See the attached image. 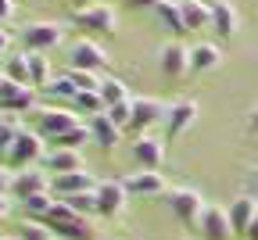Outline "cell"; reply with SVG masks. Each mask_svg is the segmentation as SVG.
<instances>
[{
  "instance_id": "cell-1",
  "label": "cell",
  "mask_w": 258,
  "mask_h": 240,
  "mask_svg": "<svg viewBox=\"0 0 258 240\" xmlns=\"http://www.w3.org/2000/svg\"><path fill=\"white\" fill-rule=\"evenodd\" d=\"M43 226H50L54 240H93V229H90V219L76 215L69 204H64L61 197L54 201V208L47 212Z\"/></svg>"
},
{
  "instance_id": "cell-2",
  "label": "cell",
  "mask_w": 258,
  "mask_h": 240,
  "mask_svg": "<svg viewBox=\"0 0 258 240\" xmlns=\"http://www.w3.org/2000/svg\"><path fill=\"white\" fill-rule=\"evenodd\" d=\"M4 161H8L11 172H22V168L40 165L43 161V136L36 129H18L15 140H11V147L4 151Z\"/></svg>"
},
{
  "instance_id": "cell-3",
  "label": "cell",
  "mask_w": 258,
  "mask_h": 240,
  "mask_svg": "<svg viewBox=\"0 0 258 240\" xmlns=\"http://www.w3.org/2000/svg\"><path fill=\"white\" fill-rule=\"evenodd\" d=\"M18 40H22L25 54H50L64 43V29L57 22H29L18 32Z\"/></svg>"
},
{
  "instance_id": "cell-4",
  "label": "cell",
  "mask_w": 258,
  "mask_h": 240,
  "mask_svg": "<svg viewBox=\"0 0 258 240\" xmlns=\"http://www.w3.org/2000/svg\"><path fill=\"white\" fill-rule=\"evenodd\" d=\"M72 22L86 32V36H115V32H118V15H115V8H108V4L83 8V11L72 15Z\"/></svg>"
},
{
  "instance_id": "cell-5",
  "label": "cell",
  "mask_w": 258,
  "mask_h": 240,
  "mask_svg": "<svg viewBox=\"0 0 258 240\" xmlns=\"http://www.w3.org/2000/svg\"><path fill=\"white\" fill-rule=\"evenodd\" d=\"M108 65H111V61H108L104 47L97 43V40H90V36H83V40H76V43L69 47V68L101 76V72H108Z\"/></svg>"
},
{
  "instance_id": "cell-6",
  "label": "cell",
  "mask_w": 258,
  "mask_h": 240,
  "mask_svg": "<svg viewBox=\"0 0 258 240\" xmlns=\"http://www.w3.org/2000/svg\"><path fill=\"white\" fill-rule=\"evenodd\" d=\"M22 111H36V90L0 72V115H22Z\"/></svg>"
},
{
  "instance_id": "cell-7",
  "label": "cell",
  "mask_w": 258,
  "mask_h": 240,
  "mask_svg": "<svg viewBox=\"0 0 258 240\" xmlns=\"http://www.w3.org/2000/svg\"><path fill=\"white\" fill-rule=\"evenodd\" d=\"M79 126V115L76 111H69V108H36V129L43 140H57L61 133H69V129H76Z\"/></svg>"
},
{
  "instance_id": "cell-8",
  "label": "cell",
  "mask_w": 258,
  "mask_h": 240,
  "mask_svg": "<svg viewBox=\"0 0 258 240\" xmlns=\"http://www.w3.org/2000/svg\"><path fill=\"white\" fill-rule=\"evenodd\" d=\"M169 208H172V215L183 222V226H190V229H198V219H201V212H205V201H201V194L198 190H186V187H179V190H169Z\"/></svg>"
},
{
  "instance_id": "cell-9",
  "label": "cell",
  "mask_w": 258,
  "mask_h": 240,
  "mask_svg": "<svg viewBox=\"0 0 258 240\" xmlns=\"http://www.w3.org/2000/svg\"><path fill=\"white\" fill-rule=\"evenodd\" d=\"M93 194H97V215H104V219L122 215L129 204V190L122 187V179H101Z\"/></svg>"
},
{
  "instance_id": "cell-10",
  "label": "cell",
  "mask_w": 258,
  "mask_h": 240,
  "mask_svg": "<svg viewBox=\"0 0 258 240\" xmlns=\"http://www.w3.org/2000/svg\"><path fill=\"white\" fill-rule=\"evenodd\" d=\"M158 68H161V76H165V79H183V76L190 72V47L179 43V40L161 43V50H158Z\"/></svg>"
},
{
  "instance_id": "cell-11",
  "label": "cell",
  "mask_w": 258,
  "mask_h": 240,
  "mask_svg": "<svg viewBox=\"0 0 258 240\" xmlns=\"http://www.w3.org/2000/svg\"><path fill=\"white\" fill-rule=\"evenodd\" d=\"M165 111H169V104H161L158 97H133V122H129V129L137 136L151 133L158 122H165Z\"/></svg>"
},
{
  "instance_id": "cell-12",
  "label": "cell",
  "mask_w": 258,
  "mask_h": 240,
  "mask_svg": "<svg viewBox=\"0 0 258 240\" xmlns=\"http://www.w3.org/2000/svg\"><path fill=\"white\" fill-rule=\"evenodd\" d=\"M198 229L205 240H233V226H230V212L222 204H205V212L198 219Z\"/></svg>"
},
{
  "instance_id": "cell-13",
  "label": "cell",
  "mask_w": 258,
  "mask_h": 240,
  "mask_svg": "<svg viewBox=\"0 0 258 240\" xmlns=\"http://www.w3.org/2000/svg\"><path fill=\"white\" fill-rule=\"evenodd\" d=\"M133 158L140 168H151V172H158L161 165H165V140L154 133H140L133 140Z\"/></svg>"
},
{
  "instance_id": "cell-14",
  "label": "cell",
  "mask_w": 258,
  "mask_h": 240,
  "mask_svg": "<svg viewBox=\"0 0 258 240\" xmlns=\"http://www.w3.org/2000/svg\"><path fill=\"white\" fill-rule=\"evenodd\" d=\"M47 190H50V176L43 168H22V172L11 176V187H8V194L18 201H25L32 194H47Z\"/></svg>"
},
{
  "instance_id": "cell-15",
  "label": "cell",
  "mask_w": 258,
  "mask_h": 240,
  "mask_svg": "<svg viewBox=\"0 0 258 240\" xmlns=\"http://www.w3.org/2000/svg\"><path fill=\"white\" fill-rule=\"evenodd\" d=\"M198 115H201V108L194 104V100H176V104H169V111H165V136L169 140L183 136L194 122H198Z\"/></svg>"
},
{
  "instance_id": "cell-16",
  "label": "cell",
  "mask_w": 258,
  "mask_h": 240,
  "mask_svg": "<svg viewBox=\"0 0 258 240\" xmlns=\"http://www.w3.org/2000/svg\"><path fill=\"white\" fill-rule=\"evenodd\" d=\"M86 190H97V179L90 176V168L64 172V176H50V194L54 197H72V194H86Z\"/></svg>"
},
{
  "instance_id": "cell-17",
  "label": "cell",
  "mask_w": 258,
  "mask_h": 240,
  "mask_svg": "<svg viewBox=\"0 0 258 240\" xmlns=\"http://www.w3.org/2000/svg\"><path fill=\"white\" fill-rule=\"evenodd\" d=\"M122 187L129 190V197H154V194H165V176L151 172V168H137L133 176H125Z\"/></svg>"
},
{
  "instance_id": "cell-18",
  "label": "cell",
  "mask_w": 258,
  "mask_h": 240,
  "mask_svg": "<svg viewBox=\"0 0 258 240\" xmlns=\"http://www.w3.org/2000/svg\"><path fill=\"white\" fill-rule=\"evenodd\" d=\"M208 8H212V29L219 32L222 40H230L240 32V15L237 8L230 4V0H208Z\"/></svg>"
},
{
  "instance_id": "cell-19",
  "label": "cell",
  "mask_w": 258,
  "mask_h": 240,
  "mask_svg": "<svg viewBox=\"0 0 258 240\" xmlns=\"http://www.w3.org/2000/svg\"><path fill=\"white\" fill-rule=\"evenodd\" d=\"M86 126H90V140H97L104 151H115L118 147V140H122V129L108 118V111H101V115H93V118H86Z\"/></svg>"
},
{
  "instance_id": "cell-20",
  "label": "cell",
  "mask_w": 258,
  "mask_h": 240,
  "mask_svg": "<svg viewBox=\"0 0 258 240\" xmlns=\"http://www.w3.org/2000/svg\"><path fill=\"white\" fill-rule=\"evenodd\" d=\"M230 226H233V233L237 236H244L247 233V226L254 222V215H258V204H254V197L251 194H240V197H233L230 201Z\"/></svg>"
},
{
  "instance_id": "cell-21",
  "label": "cell",
  "mask_w": 258,
  "mask_h": 240,
  "mask_svg": "<svg viewBox=\"0 0 258 240\" xmlns=\"http://www.w3.org/2000/svg\"><path fill=\"white\" fill-rule=\"evenodd\" d=\"M43 168H50V176L79 172V168H83V154H79V151H64V147H54L50 154H43Z\"/></svg>"
},
{
  "instance_id": "cell-22",
  "label": "cell",
  "mask_w": 258,
  "mask_h": 240,
  "mask_svg": "<svg viewBox=\"0 0 258 240\" xmlns=\"http://www.w3.org/2000/svg\"><path fill=\"white\" fill-rule=\"evenodd\" d=\"M179 8H183L186 32H201V29H212V8H208V0H179Z\"/></svg>"
},
{
  "instance_id": "cell-23",
  "label": "cell",
  "mask_w": 258,
  "mask_h": 240,
  "mask_svg": "<svg viewBox=\"0 0 258 240\" xmlns=\"http://www.w3.org/2000/svg\"><path fill=\"white\" fill-rule=\"evenodd\" d=\"M154 18H158V25L165 29V32H172V36H183V32H186L179 0H161V4L154 8Z\"/></svg>"
},
{
  "instance_id": "cell-24",
  "label": "cell",
  "mask_w": 258,
  "mask_h": 240,
  "mask_svg": "<svg viewBox=\"0 0 258 240\" xmlns=\"http://www.w3.org/2000/svg\"><path fill=\"white\" fill-rule=\"evenodd\" d=\"M222 65V50L215 43H194L190 47V72H215V68Z\"/></svg>"
},
{
  "instance_id": "cell-25",
  "label": "cell",
  "mask_w": 258,
  "mask_h": 240,
  "mask_svg": "<svg viewBox=\"0 0 258 240\" xmlns=\"http://www.w3.org/2000/svg\"><path fill=\"white\" fill-rule=\"evenodd\" d=\"M50 61H47V54H29V86L36 90V86H50Z\"/></svg>"
},
{
  "instance_id": "cell-26",
  "label": "cell",
  "mask_w": 258,
  "mask_h": 240,
  "mask_svg": "<svg viewBox=\"0 0 258 240\" xmlns=\"http://www.w3.org/2000/svg\"><path fill=\"white\" fill-rule=\"evenodd\" d=\"M72 111H79V115H86V118L101 115V111H104V97H101V90H83V93H76Z\"/></svg>"
},
{
  "instance_id": "cell-27",
  "label": "cell",
  "mask_w": 258,
  "mask_h": 240,
  "mask_svg": "<svg viewBox=\"0 0 258 240\" xmlns=\"http://www.w3.org/2000/svg\"><path fill=\"white\" fill-rule=\"evenodd\" d=\"M0 72L8 79H15V83H22V86H29V54H8Z\"/></svg>"
},
{
  "instance_id": "cell-28",
  "label": "cell",
  "mask_w": 258,
  "mask_h": 240,
  "mask_svg": "<svg viewBox=\"0 0 258 240\" xmlns=\"http://www.w3.org/2000/svg\"><path fill=\"white\" fill-rule=\"evenodd\" d=\"M101 97H104V111H108L111 104H122V100H133V97H129V90H125V83H122V79H115V76L101 79Z\"/></svg>"
},
{
  "instance_id": "cell-29",
  "label": "cell",
  "mask_w": 258,
  "mask_h": 240,
  "mask_svg": "<svg viewBox=\"0 0 258 240\" xmlns=\"http://www.w3.org/2000/svg\"><path fill=\"white\" fill-rule=\"evenodd\" d=\"M54 201H57V197L47 190V194H32V197H25V201H22V208H25V215H32V219H40V222H43L47 212L54 208Z\"/></svg>"
},
{
  "instance_id": "cell-30",
  "label": "cell",
  "mask_w": 258,
  "mask_h": 240,
  "mask_svg": "<svg viewBox=\"0 0 258 240\" xmlns=\"http://www.w3.org/2000/svg\"><path fill=\"white\" fill-rule=\"evenodd\" d=\"M86 140H90V126H86V122H79L76 129L61 133L57 140H50V144H54V147H64V151H79V147H83Z\"/></svg>"
},
{
  "instance_id": "cell-31",
  "label": "cell",
  "mask_w": 258,
  "mask_h": 240,
  "mask_svg": "<svg viewBox=\"0 0 258 240\" xmlns=\"http://www.w3.org/2000/svg\"><path fill=\"white\" fill-rule=\"evenodd\" d=\"M61 201L69 204L76 215H83V219L97 215V194H93V190H86V194H72V197H61Z\"/></svg>"
},
{
  "instance_id": "cell-32",
  "label": "cell",
  "mask_w": 258,
  "mask_h": 240,
  "mask_svg": "<svg viewBox=\"0 0 258 240\" xmlns=\"http://www.w3.org/2000/svg\"><path fill=\"white\" fill-rule=\"evenodd\" d=\"M47 93H50V97H57V100H76V93H79V90H76V83L69 79V72H64V76H54V79H50Z\"/></svg>"
},
{
  "instance_id": "cell-33",
  "label": "cell",
  "mask_w": 258,
  "mask_h": 240,
  "mask_svg": "<svg viewBox=\"0 0 258 240\" xmlns=\"http://www.w3.org/2000/svg\"><path fill=\"white\" fill-rule=\"evenodd\" d=\"M108 118H111V122H115L122 133H125V129H129V122H133V100H122V104H111V108H108Z\"/></svg>"
},
{
  "instance_id": "cell-34",
  "label": "cell",
  "mask_w": 258,
  "mask_h": 240,
  "mask_svg": "<svg viewBox=\"0 0 258 240\" xmlns=\"http://www.w3.org/2000/svg\"><path fill=\"white\" fill-rule=\"evenodd\" d=\"M69 79L76 83V90H101V76H93V72H79V68H69Z\"/></svg>"
},
{
  "instance_id": "cell-35",
  "label": "cell",
  "mask_w": 258,
  "mask_h": 240,
  "mask_svg": "<svg viewBox=\"0 0 258 240\" xmlns=\"http://www.w3.org/2000/svg\"><path fill=\"white\" fill-rule=\"evenodd\" d=\"M22 240H54V233H50V226H43V222H25Z\"/></svg>"
},
{
  "instance_id": "cell-36",
  "label": "cell",
  "mask_w": 258,
  "mask_h": 240,
  "mask_svg": "<svg viewBox=\"0 0 258 240\" xmlns=\"http://www.w3.org/2000/svg\"><path fill=\"white\" fill-rule=\"evenodd\" d=\"M22 126H15V122H0V151H8L11 147V140H15V133H18Z\"/></svg>"
},
{
  "instance_id": "cell-37",
  "label": "cell",
  "mask_w": 258,
  "mask_h": 240,
  "mask_svg": "<svg viewBox=\"0 0 258 240\" xmlns=\"http://www.w3.org/2000/svg\"><path fill=\"white\" fill-rule=\"evenodd\" d=\"M11 15H15V0H0V25L11 22Z\"/></svg>"
},
{
  "instance_id": "cell-38",
  "label": "cell",
  "mask_w": 258,
  "mask_h": 240,
  "mask_svg": "<svg viewBox=\"0 0 258 240\" xmlns=\"http://www.w3.org/2000/svg\"><path fill=\"white\" fill-rule=\"evenodd\" d=\"M8 50H11V32L0 25V57H8Z\"/></svg>"
},
{
  "instance_id": "cell-39",
  "label": "cell",
  "mask_w": 258,
  "mask_h": 240,
  "mask_svg": "<svg viewBox=\"0 0 258 240\" xmlns=\"http://www.w3.org/2000/svg\"><path fill=\"white\" fill-rule=\"evenodd\" d=\"M11 176H15V172H8V165H0V194H8V187H11Z\"/></svg>"
},
{
  "instance_id": "cell-40",
  "label": "cell",
  "mask_w": 258,
  "mask_h": 240,
  "mask_svg": "<svg viewBox=\"0 0 258 240\" xmlns=\"http://www.w3.org/2000/svg\"><path fill=\"white\" fill-rule=\"evenodd\" d=\"M125 4H129V8H137V11H140V8H151V11H154L161 0H125Z\"/></svg>"
},
{
  "instance_id": "cell-41",
  "label": "cell",
  "mask_w": 258,
  "mask_h": 240,
  "mask_svg": "<svg viewBox=\"0 0 258 240\" xmlns=\"http://www.w3.org/2000/svg\"><path fill=\"white\" fill-rule=\"evenodd\" d=\"M8 212H11V197L0 194V219H8Z\"/></svg>"
},
{
  "instance_id": "cell-42",
  "label": "cell",
  "mask_w": 258,
  "mask_h": 240,
  "mask_svg": "<svg viewBox=\"0 0 258 240\" xmlns=\"http://www.w3.org/2000/svg\"><path fill=\"white\" fill-rule=\"evenodd\" d=\"M244 240H258V215H254V222L247 226V233H244Z\"/></svg>"
},
{
  "instance_id": "cell-43",
  "label": "cell",
  "mask_w": 258,
  "mask_h": 240,
  "mask_svg": "<svg viewBox=\"0 0 258 240\" xmlns=\"http://www.w3.org/2000/svg\"><path fill=\"white\" fill-rule=\"evenodd\" d=\"M93 4H101V0H72V8L83 11V8H93Z\"/></svg>"
},
{
  "instance_id": "cell-44",
  "label": "cell",
  "mask_w": 258,
  "mask_h": 240,
  "mask_svg": "<svg viewBox=\"0 0 258 240\" xmlns=\"http://www.w3.org/2000/svg\"><path fill=\"white\" fill-rule=\"evenodd\" d=\"M247 129H258V104H254V111L247 115Z\"/></svg>"
},
{
  "instance_id": "cell-45",
  "label": "cell",
  "mask_w": 258,
  "mask_h": 240,
  "mask_svg": "<svg viewBox=\"0 0 258 240\" xmlns=\"http://www.w3.org/2000/svg\"><path fill=\"white\" fill-rule=\"evenodd\" d=\"M251 197H254V204H258V176H251Z\"/></svg>"
},
{
  "instance_id": "cell-46",
  "label": "cell",
  "mask_w": 258,
  "mask_h": 240,
  "mask_svg": "<svg viewBox=\"0 0 258 240\" xmlns=\"http://www.w3.org/2000/svg\"><path fill=\"white\" fill-rule=\"evenodd\" d=\"M0 240H15V236H0Z\"/></svg>"
},
{
  "instance_id": "cell-47",
  "label": "cell",
  "mask_w": 258,
  "mask_h": 240,
  "mask_svg": "<svg viewBox=\"0 0 258 240\" xmlns=\"http://www.w3.org/2000/svg\"><path fill=\"white\" fill-rule=\"evenodd\" d=\"M0 122H4V118H0Z\"/></svg>"
}]
</instances>
